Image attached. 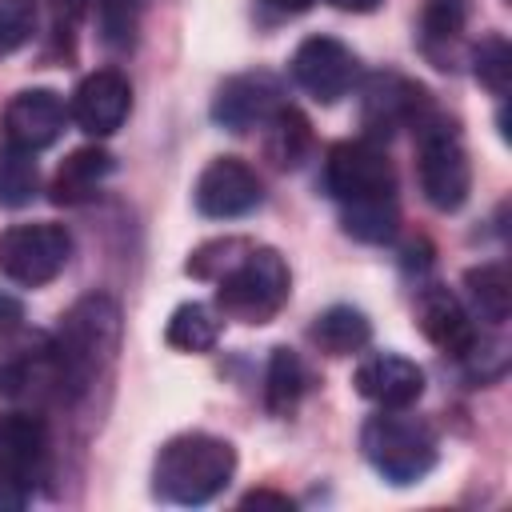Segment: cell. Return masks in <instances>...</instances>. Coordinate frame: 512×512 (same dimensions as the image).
Masks as SVG:
<instances>
[{
    "label": "cell",
    "mask_w": 512,
    "mask_h": 512,
    "mask_svg": "<svg viewBox=\"0 0 512 512\" xmlns=\"http://www.w3.org/2000/svg\"><path fill=\"white\" fill-rule=\"evenodd\" d=\"M36 188H40V172H36L32 152L4 144L0 148V204L4 208H24V204H32Z\"/></svg>",
    "instance_id": "603a6c76"
},
{
    "label": "cell",
    "mask_w": 512,
    "mask_h": 512,
    "mask_svg": "<svg viewBox=\"0 0 512 512\" xmlns=\"http://www.w3.org/2000/svg\"><path fill=\"white\" fill-rule=\"evenodd\" d=\"M20 320H24V304H20L16 296L0 292V336L16 332V328H20Z\"/></svg>",
    "instance_id": "4dcf8cb0"
},
{
    "label": "cell",
    "mask_w": 512,
    "mask_h": 512,
    "mask_svg": "<svg viewBox=\"0 0 512 512\" xmlns=\"http://www.w3.org/2000/svg\"><path fill=\"white\" fill-rule=\"evenodd\" d=\"M116 344H120V308H116V300L104 296V292H92V296L76 300L60 316L56 344H52L60 396L80 400L96 384L104 364L112 360Z\"/></svg>",
    "instance_id": "6da1fadb"
},
{
    "label": "cell",
    "mask_w": 512,
    "mask_h": 512,
    "mask_svg": "<svg viewBox=\"0 0 512 512\" xmlns=\"http://www.w3.org/2000/svg\"><path fill=\"white\" fill-rule=\"evenodd\" d=\"M324 188L340 208L396 200V168L372 140H340L324 156Z\"/></svg>",
    "instance_id": "8992f818"
},
{
    "label": "cell",
    "mask_w": 512,
    "mask_h": 512,
    "mask_svg": "<svg viewBox=\"0 0 512 512\" xmlns=\"http://www.w3.org/2000/svg\"><path fill=\"white\" fill-rule=\"evenodd\" d=\"M304 388H308V368H304V360H300L292 348H272L268 372H264V400H268V408H272L276 416L292 412V408L300 404Z\"/></svg>",
    "instance_id": "44dd1931"
},
{
    "label": "cell",
    "mask_w": 512,
    "mask_h": 512,
    "mask_svg": "<svg viewBox=\"0 0 512 512\" xmlns=\"http://www.w3.org/2000/svg\"><path fill=\"white\" fill-rule=\"evenodd\" d=\"M240 504H244V508H264V504H272V508H292V500H288V496H276V492H248Z\"/></svg>",
    "instance_id": "1f68e13d"
},
{
    "label": "cell",
    "mask_w": 512,
    "mask_h": 512,
    "mask_svg": "<svg viewBox=\"0 0 512 512\" xmlns=\"http://www.w3.org/2000/svg\"><path fill=\"white\" fill-rule=\"evenodd\" d=\"M48 456V428L36 412L12 408L0 412V464L8 472H16L24 484H32V476H40Z\"/></svg>",
    "instance_id": "2e32d148"
},
{
    "label": "cell",
    "mask_w": 512,
    "mask_h": 512,
    "mask_svg": "<svg viewBox=\"0 0 512 512\" xmlns=\"http://www.w3.org/2000/svg\"><path fill=\"white\" fill-rule=\"evenodd\" d=\"M360 452L388 484H416L436 464V432L404 408H380L360 428Z\"/></svg>",
    "instance_id": "3957f363"
},
{
    "label": "cell",
    "mask_w": 512,
    "mask_h": 512,
    "mask_svg": "<svg viewBox=\"0 0 512 512\" xmlns=\"http://www.w3.org/2000/svg\"><path fill=\"white\" fill-rule=\"evenodd\" d=\"M164 340L176 348V352H212L216 340H220V320L204 308V304H180L172 316H168V328H164Z\"/></svg>",
    "instance_id": "7402d4cb"
},
{
    "label": "cell",
    "mask_w": 512,
    "mask_h": 512,
    "mask_svg": "<svg viewBox=\"0 0 512 512\" xmlns=\"http://www.w3.org/2000/svg\"><path fill=\"white\" fill-rule=\"evenodd\" d=\"M280 104H284V92H280L276 76L244 72V76H232L220 84V92L212 100V120L228 132H252V128H264Z\"/></svg>",
    "instance_id": "7c38bea8"
},
{
    "label": "cell",
    "mask_w": 512,
    "mask_h": 512,
    "mask_svg": "<svg viewBox=\"0 0 512 512\" xmlns=\"http://www.w3.org/2000/svg\"><path fill=\"white\" fill-rule=\"evenodd\" d=\"M236 472V448L208 432L172 436L152 464V488L160 500L172 504H208L216 492L228 488Z\"/></svg>",
    "instance_id": "7a4b0ae2"
},
{
    "label": "cell",
    "mask_w": 512,
    "mask_h": 512,
    "mask_svg": "<svg viewBox=\"0 0 512 512\" xmlns=\"http://www.w3.org/2000/svg\"><path fill=\"white\" fill-rule=\"evenodd\" d=\"M472 76L492 92V96H508L512 88V48L504 36H484L472 48Z\"/></svg>",
    "instance_id": "cb8c5ba5"
},
{
    "label": "cell",
    "mask_w": 512,
    "mask_h": 512,
    "mask_svg": "<svg viewBox=\"0 0 512 512\" xmlns=\"http://www.w3.org/2000/svg\"><path fill=\"white\" fill-rule=\"evenodd\" d=\"M216 284V304L224 316L240 320V324H268L288 292H292V272L284 264V256L276 248H248Z\"/></svg>",
    "instance_id": "277c9868"
},
{
    "label": "cell",
    "mask_w": 512,
    "mask_h": 512,
    "mask_svg": "<svg viewBox=\"0 0 512 512\" xmlns=\"http://www.w3.org/2000/svg\"><path fill=\"white\" fill-rule=\"evenodd\" d=\"M308 144H312V132H308L304 112L292 108V104H280L272 112V120L264 124V152H268V160L276 168H296L300 156L308 152Z\"/></svg>",
    "instance_id": "d6986e66"
},
{
    "label": "cell",
    "mask_w": 512,
    "mask_h": 512,
    "mask_svg": "<svg viewBox=\"0 0 512 512\" xmlns=\"http://www.w3.org/2000/svg\"><path fill=\"white\" fill-rule=\"evenodd\" d=\"M308 336H312V344H316L320 352H328V356H352V352H360V348L372 340V324H368V316H364L360 308H352V304H332V308H324V312L312 320Z\"/></svg>",
    "instance_id": "ac0fdd59"
},
{
    "label": "cell",
    "mask_w": 512,
    "mask_h": 512,
    "mask_svg": "<svg viewBox=\"0 0 512 512\" xmlns=\"http://www.w3.org/2000/svg\"><path fill=\"white\" fill-rule=\"evenodd\" d=\"M192 200H196L200 216L232 220V216L252 212L264 200V184H260L256 168H248L240 156H216L200 172V180L192 188Z\"/></svg>",
    "instance_id": "30bf717a"
},
{
    "label": "cell",
    "mask_w": 512,
    "mask_h": 512,
    "mask_svg": "<svg viewBox=\"0 0 512 512\" xmlns=\"http://www.w3.org/2000/svg\"><path fill=\"white\" fill-rule=\"evenodd\" d=\"M252 244L248 240H240V236H224V240H208V244H200L192 256H188V272L192 276H200V280H220L244 252H248Z\"/></svg>",
    "instance_id": "484cf974"
},
{
    "label": "cell",
    "mask_w": 512,
    "mask_h": 512,
    "mask_svg": "<svg viewBox=\"0 0 512 512\" xmlns=\"http://www.w3.org/2000/svg\"><path fill=\"white\" fill-rule=\"evenodd\" d=\"M36 32V4L32 0H0V56L24 48Z\"/></svg>",
    "instance_id": "83f0119b"
},
{
    "label": "cell",
    "mask_w": 512,
    "mask_h": 512,
    "mask_svg": "<svg viewBox=\"0 0 512 512\" xmlns=\"http://www.w3.org/2000/svg\"><path fill=\"white\" fill-rule=\"evenodd\" d=\"M68 260H72V236L64 224L32 220V224H12L0 232V272L12 284L40 288L56 280Z\"/></svg>",
    "instance_id": "52a82bcc"
},
{
    "label": "cell",
    "mask_w": 512,
    "mask_h": 512,
    "mask_svg": "<svg viewBox=\"0 0 512 512\" xmlns=\"http://www.w3.org/2000/svg\"><path fill=\"white\" fill-rule=\"evenodd\" d=\"M112 168H116V160H112L108 148L84 144V148H76V152H68V156L60 160V168H56L48 192H52L56 204L76 208V204H84V200L96 196V188L112 176Z\"/></svg>",
    "instance_id": "e0dca14e"
},
{
    "label": "cell",
    "mask_w": 512,
    "mask_h": 512,
    "mask_svg": "<svg viewBox=\"0 0 512 512\" xmlns=\"http://www.w3.org/2000/svg\"><path fill=\"white\" fill-rule=\"evenodd\" d=\"M356 392L380 408H408L420 400L424 392V372L416 360L396 356V352H376L368 360H360L356 376H352Z\"/></svg>",
    "instance_id": "5bb4252c"
},
{
    "label": "cell",
    "mask_w": 512,
    "mask_h": 512,
    "mask_svg": "<svg viewBox=\"0 0 512 512\" xmlns=\"http://www.w3.org/2000/svg\"><path fill=\"white\" fill-rule=\"evenodd\" d=\"M64 120H68V108H64L60 92L24 88L4 108V140L12 148L40 152V148H52L64 136Z\"/></svg>",
    "instance_id": "8fae6325"
},
{
    "label": "cell",
    "mask_w": 512,
    "mask_h": 512,
    "mask_svg": "<svg viewBox=\"0 0 512 512\" xmlns=\"http://www.w3.org/2000/svg\"><path fill=\"white\" fill-rule=\"evenodd\" d=\"M396 224H400V212H396V200H376V204H352L344 208V232L364 240V244H384L396 236Z\"/></svg>",
    "instance_id": "d4e9b609"
},
{
    "label": "cell",
    "mask_w": 512,
    "mask_h": 512,
    "mask_svg": "<svg viewBox=\"0 0 512 512\" xmlns=\"http://www.w3.org/2000/svg\"><path fill=\"white\" fill-rule=\"evenodd\" d=\"M28 504V484L0 464V512H16Z\"/></svg>",
    "instance_id": "f546056e"
},
{
    "label": "cell",
    "mask_w": 512,
    "mask_h": 512,
    "mask_svg": "<svg viewBox=\"0 0 512 512\" xmlns=\"http://www.w3.org/2000/svg\"><path fill=\"white\" fill-rule=\"evenodd\" d=\"M128 108H132V88L128 80L116 72V68H100L92 76H84L72 92V104H68V116L76 120L80 132L88 136H112L124 120H128Z\"/></svg>",
    "instance_id": "4fadbf2b"
},
{
    "label": "cell",
    "mask_w": 512,
    "mask_h": 512,
    "mask_svg": "<svg viewBox=\"0 0 512 512\" xmlns=\"http://www.w3.org/2000/svg\"><path fill=\"white\" fill-rule=\"evenodd\" d=\"M268 8H276V12H308L316 0H264Z\"/></svg>",
    "instance_id": "836d02e7"
},
{
    "label": "cell",
    "mask_w": 512,
    "mask_h": 512,
    "mask_svg": "<svg viewBox=\"0 0 512 512\" xmlns=\"http://www.w3.org/2000/svg\"><path fill=\"white\" fill-rule=\"evenodd\" d=\"M328 4H336L340 12H376L384 0H328Z\"/></svg>",
    "instance_id": "d6a6232c"
},
{
    "label": "cell",
    "mask_w": 512,
    "mask_h": 512,
    "mask_svg": "<svg viewBox=\"0 0 512 512\" xmlns=\"http://www.w3.org/2000/svg\"><path fill=\"white\" fill-rule=\"evenodd\" d=\"M100 8V36L112 48H128L136 36V4L132 0H96Z\"/></svg>",
    "instance_id": "f1b7e54d"
},
{
    "label": "cell",
    "mask_w": 512,
    "mask_h": 512,
    "mask_svg": "<svg viewBox=\"0 0 512 512\" xmlns=\"http://www.w3.org/2000/svg\"><path fill=\"white\" fill-rule=\"evenodd\" d=\"M292 80L320 104H336L356 84V56L336 36H308L292 52Z\"/></svg>",
    "instance_id": "9c48e42d"
},
{
    "label": "cell",
    "mask_w": 512,
    "mask_h": 512,
    "mask_svg": "<svg viewBox=\"0 0 512 512\" xmlns=\"http://www.w3.org/2000/svg\"><path fill=\"white\" fill-rule=\"evenodd\" d=\"M432 100L428 92L400 76V72H376L368 76L364 84V96H360V120L372 136H392L396 128H420L428 116H432Z\"/></svg>",
    "instance_id": "ba28073f"
},
{
    "label": "cell",
    "mask_w": 512,
    "mask_h": 512,
    "mask_svg": "<svg viewBox=\"0 0 512 512\" xmlns=\"http://www.w3.org/2000/svg\"><path fill=\"white\" fill-rule=\"evenodd\" d=\"M416 324L448 356H472L476 344H480L468 308L448 288H440V284H432V288L420 292V300H416Z\"/></svg>",
    "instance_id": "9a60e30c"
},
{
    "label": "cell",
    "mask_w": 512,
    "mask_h": 512,
    "mask_svg": "<svg viewBox=\"0 0 512 512\" xmlns=\"http://www.w3.org/2000/svg\"><path fill=\"white\" fill-rule=\"evenodd\" d=\"M416 176H420L424 200L436 212L464 208L472 192V164L460 144V132L436 112L416 128Z\"/></svg>",
    "instance_id": "5b68a950"
},
{
    "label": "cell",
    "mask_w": 512,
    "mask_h": 512,
    "mask_svg": "<svg viewBox=\"0 0 512 512\" xmlns=\"http://www.w3.org/2000/svg\"><path fill=\"white\" fill-rule=\"evenodd\" d=\"M464 288L472 308L480 312V320L488 324H504L512 312V276L504 264H480L464 272Z\"/></svg>",
    "instance_id": "ffe728a7"
},
{
    "label": "cell",
    "mask_w": 512,
    "mask_h": 512,
    "mask_svg": "<svg viewBox=\"0 0 512 512\" xmlns=\"http://www.w3.org/2000/svg\"><path fill=\"white\" fill-rule=\"evenodd\" d=\"M468 24V0H428L420 28H424V44H444L456 40Z\"/></svg>",
    "instance_id": "4316f807"
}]
</instances>
